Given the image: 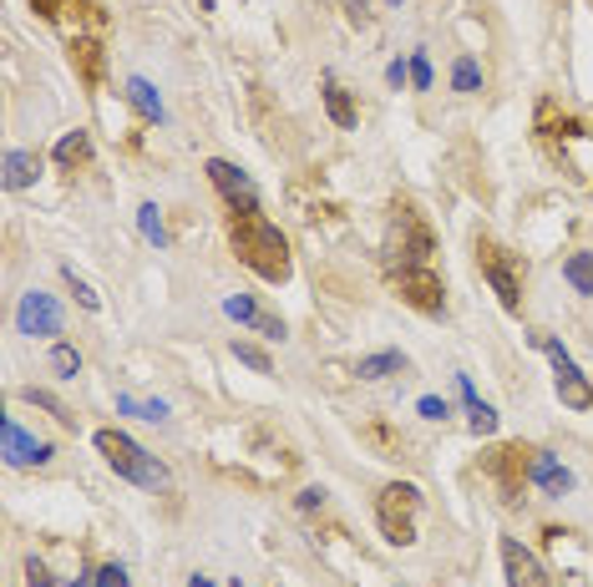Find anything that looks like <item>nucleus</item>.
Returning a JSON list of instances; mask_svg holds the SVG:
<instances>
[{
  "label": "nucleus",
  "mask_w": 593,
  "mask_h": 587,
  "mask_svg": "<svg viewBox=\"0 0 593 587\" xmlns=\"http://www.w3.org/2000/svg\"><path fill=\"white\" fill-rule=\"evenodd\" d=\"M62 279H66V289H72V294H76V304H82V309H91V314L101 309V294H97V289H91L82 274H76L72 263H66V269H62Z\"/></svg>",
  "instance_id": "22"
},
{
  "label": "nucleus",
  "mask_w": 593,
  "mask_h": 587,
  "mask_svg": "<svg viewBox=\"0 0 593 587\" xmlns=\"http://www.w3.org/2000/svg\"><path fill=\"white\" fill-rule=\"evenodd\" d=\"M431 249L436 238L431 228L421 224L411 208H401V224H396V238H391V269H411V263H431Z\"/></svg>",
  "instance_id": "7"
},
{
  "label": "nucleus",
  "mask_w": 593,
  "mask_h": 587,
  "mask_svg": "<svg viewBox=\"0 0 593 587\" xmlns=\"http://www.w3.org/2000/svg\"><path fill=\"white\" fill-rule=\"evenodd\" d=\"M87 157H91L87 132H66V138L56 142V163L62 167H76V163H87Z\"/></svg>",
  "instance_id": "21"
},
{
  "label": "nucleus",
  "mask_w": 593,
  "mask_h": 587,
  "mask_svg": "<svg viewBox=\"0 0 593 587\" xmlns=\"http://www.w3.org/2000/svg\"><path fill=\"white\" fill-rule=\"evenodd\" d=\"M477 263H482V279L493 284V294L503 300L507 314H518L522 309V269L518 259L507 249H497L493 238H477Z\"/></svg>",
  "instance_id": "4"
},
{
  "label": "nucleus",
  "mask_w": 593,
  "mask_h": 587,
  "mask_svg": "<svg viewBox=\"0 0 593 587\" xmlns=\"http://www.w3.org/2000/svg\"><path fill=\"white\" fill-rule=\"evenodd\" d=\"M203 173H208V183H214L218 198H224L234 213H259V193H254V183H249V177H244L234 163L214 157V163L203 167Z\"/></svg>",
  "instance_id": "8"
},
{
  "label": "nucleus",
  "mask_w": 593,
  "mask_h": 587,
  "mask_svg": "<svg viewBox=\"0 0 593 587\" xmlns=\"http://www.w3.org/2000/svg\"><path fill=\"white\" fill-rule=\"evenodd\" d=\"M0 441H6V461H11V466H46L51 456H56V446H51V441H31L21 425L11 421V415L0 421Z\"/></svg>",
  "instance_id": "11"
},
{
  "label": "nucleus",
  "mask_w": 593,
  "mask_h": 587,
  "mask_svg": "<svg viewBox=\"0 0 593 587\" xmlns=\"http://www.w3.org/2000/svg\"><path fill=\"white\" fill-rule=\"evenodd\" d=\"M51 370H56L62 380H72L76 370H82V355H76L72 345H56V350H51Z\"/></svg>",
  "instance_id": "24"
},
{
  "label": "nucleus",
  "mask_w": 593,
  "mask_h": 587,
  "mask_svg": "<svg viewBox=\"0 0 593 587\" xmlns=\"http://www.w3.org/2000/svg\"><path fill=\"white\" fill-rule=\"evenodd\" d=\"M421 415H427V421H446V415H452V405H446V400H436V395H427V400H421Z\"/></svg>",
  "instance_id": "33"
},
{
  "label": "nucleus",
  "mask_w": 593,
  "mask_h": 587,
  "mask_svg": "<svg viewBox=\"0 0 593 587\" xmlns=\"http://www.w3.org/2000/svg\"><path fill=\"white\" fill-rule=\"evenodd\" d=\"M25 587H51V573H46V563H36V557H31V563H25Z\"/></svg>",
  "instance_id": "32"
},
{
  "label": "nucleus",
  "mask_w": 593,
  "mask_h": 587,
  "mask_svg": "<svg viewBox=\"0 0 593 587\" xmlns=\"http://www.w3.org/2000/svg\"><path fill=\"white\" fill-rule=\"evenodd\" d=\"M386 76H391V87H406V76H411V66H401V62H391V72H386Z\"/></svg>",
  "instance_id": "35"
},
{
  "label": "nucleus",
  "mask_w": 593,
  "mask_h": 587,
  "mask_svg": "<svg viewBox=\"0 0 593 587\" xmlns=\"http://www.w3.org/2000/svg\"><path fill=\"white\" fill-rule=\"evenodd\" d=\"M72 66L82 72V81H87V87H97L101 66H107V56H101V41L97 36H76L72 41Z\"/></svg>",
  "instance_id": "15"
},
{
  "label": "nucleus",
  "mask_w": 593,
  "mask_h": 587,
  "mask_svg": "<svg viewBox=\"0 0 593 587\" xmlns=\"http://www.w3.org/2000/svg\"><path fill=\"white\" fill-rule=\"evenodd\" d=\"M127 101H132V107H138V112L148 117V122H163V97L152 91V81L132 76V81H127Z\"/></svg>",
  "instance_id": "18"
},
{
  "label": "nucleus",
  "mask_w": 593,
  "mask_h": 587,
  "mask_svg": "<svg viewBox=\"0 0 593 587\" xmlns=\"http://www.w3.org/2000/svg\"><path fill=\"white\" fill-rule=\"evenodd\" d=\"M228 243H234L244 269H254L259 279H269V284H284L290 279V238L279 233L269 218H259V213H234L228 218Z\"/></svg>",
  "instance_id": "1"
},
{
  "label": "nucleus",
  "mask_w": 593,
  "mask_h": 587,
  "mask_svg": "<svg viewBox=\"0 0 593 587\" xmlns=\"http://www.w3.org/2000/svg\"><path fill=\"white\" fill-rule=\"evenodd\" d=\"M25 400H31V405H41V411H51V415H56V421H62V425H76V415L66 411V405H62V400H56V395H46V390H25Z\"/></svg>",
  "instance_id": "25"
},
{
  "label": "nucleus",
  "mask_w": 593,
  "mask_h": 587,
  "mask_svg": "<svg viewBox=\"0 0 593 587\" xmlns=\"http://www.w3.org/2000/svg\"><path fill=\"white\" fill-rule=\"evenodd\" d=\"M15 325H21V335H62V304L41 294V289H31L21 309H15Z\"/></svg>",
  "instance_id": "10"
},
{
  "label": "nucleus",
  "mask_w": 593,
  "mask_h": 587,
  "mask_svg": "<svg viewBox=\"0 0 593 587\" xmlns=\"http://www.w3.org/2000/svg\"><path fill=\"white\" fill-rule=\"evenodd\" d=\"M228 314H234V319H239V325H249V329H259V335H269V339H284V325H279L274 314H265L259 309V304L249 300V294H234V300L224 304Z\"/></svg>",
  "instance_id": "13"
},
{
  "label": "nucleus",
  "mask_w": 593,
  "mask_h": 587,
  "mask_svg": "<svg viewBox=\"0 0 593 587\" xmlns=\"http://www.w3.org/2000/svg\"><path fill=\"white\" fill-rule=\"evenodd\" d=\"M417 507H421V491L411 481H391L380 491L376 501V522H380V537L391 547H411L417 542Z\"/></svg>",
  "instance_id": "3"
},
{
  "label": "nucleus",
  "mask_w": 593,
  "mask_h": 587,
  "mask_svg": "<svg viewBox=\"0 0 593 587\" xmlns=\"http://www.w3.org/2000/svg\"><path fill=\"white\" fill-rule=\"evenodd\" d=\"M503 567H507V587H553L543 563H538L518 537H503Z\"/></svg>",
  "instance_id": "12"
},
{
  "label": "nucleus",
  "mask_w": 593,
  "mask_h": 587,
  "mask_svg": "<svg viewBox=\"0 0 593 587\" xmlns=\"http://www.w3.org/2000/svg\"><path fill=\"white\" fill-rule=\"evenodd\" d=\"M487 471L497 476V487H503V497H522V487L532 481V450L528 446H503L497 456H487Z\"/></svg>",
  "instance_id": "9"
},
{
  "label": "nucleus",
  "mask_w": 593,
  "mask_h": 587,
  "mask_svg": "<svg viewBox=\"0 0 593 587\" xmlns=\"http://www.w3.org/2000/svg\"><path fill=\"white\" fill-rule=\"evenodd\" d=\"M532 481H538L548 497H563V491H573V471H569V466H558L548 450H532Z\"/></svg>",
  "instance_id": "14"
},
{
  "label": "nucleus",
  "mask_w": 593,
  "mask_h": 587,
  "mask_svg": "<svg viewBox=\"0 0 593 587\" xmlns=\"http://www.w3.org/2000/svg\"><path fill=\"white\" fill-rule=\"evenodd\" d=\"M320 501H325V491H300V507H304V512H315Z\"/></svg>",
  "instance_id": "36"
},
{
  "label": "nucleus",
  "mask_w": 593,
  "mask_h": 587,
  "mask_svg": "<svg viewBox=\"0 0 593 587\" xmlns=\"http://www.w3.org/2000/svg\"><path fill=\"white\" fill-rule=\"evenodd\" d=\"M325 112H330V122L345 127V132L355 127V101H351V91H345L341 81H325Z\"/></svg>",
  "instance_id": "20"
},
{
  "label": "nucleus",
  "mask_w": 593,
  "mask_h": 587,
  "mask_svg": "<svg viewBox=\"0 0 593 587\" xmlns=\"http://www.w3.org/2000/svg\"><path fill=\"white\" fill-rule=\"evenodd\" d=\"M452 87L456 91H482V72H477V62H472V56H462V62L452 66Z\"/></svg>",
  "instance_id": "23"
},
{
  "label": "nucleus",
  "mask_w": 593,
  "mask_h": 587,
  "mask_svg": "<svg viewBox=\"0 0 593 587\" xmlns=\"http://www.w3.org/2000/svg\"><path fill=\"white\" fill-rule=\"evenodd\" d=\"M31 6H36V11L46 15V21H56L62 11H72V0H31Z\"/></svg>",
  "instance_id": "34"
},
{
  "label": "nucleus",
  "mask_w": 593,
  "mask_h": 587,
  "mask_svg": "<svg viewBox=\"0 0 593 587\" xmlns=\"http://www.w3.org/2000/svg\"><path fill=\"white\" fill-rule=\"evenodd\" d=\"M366 441H370V446H380V450H386V456H401V441H396L391 431H386V425H370V431H366Z\"/></svg>",
  "instance_id": "29"
},
{
  "label": "nucleus",
  "mask_w": 593,
  "mask_h": 587,
  "mask_svg": "<svg viewBox=\"0 0 593 587\" xmlns=\"http://www.w3.org/2000/svg\"><path fill=\"white\" fill-rule=\"evenodd\" d=\"M91 587H132V583H127V567L122 563H107L97 577H91Z\"/></svg>",
  "instance_id": "28"
},
{
  "label": "nucleus",
  "mask_w": 593,
  "mask_h": 587,
  "mask_svg": "<svg viewBox=\"0 0 593 587\" xmlns=\"http://www.w3.org/2000/svg\"><path fill=\"white\" fill-rule=\"evenodd\" d=\"M391 6H396V0H391Z\"/></svg>",
  "instance_id": "38"
},
{
  "label": "nucleus",
  "mask_w": 593,
  "mask_h": 587,
  "mask_svg": "<svg viewBox=\"0 0 593 587\" xmlns=\"http://www.w3.org/2000/svg\"><path fill=\"white\" fill-rule=\"evenodd\" d=\"M532 345H538V350H543L548 360H553V385H558V400H563L569 411H589V405H593V385L583 380L579 365L569 360V350H563V345H558L553 335H532Z\"/></svg>",
  "instance_id": "5"
},
{
  "label": "nucleus",
  "mask_w": 593,
  "mask_h": 587,
  "mask_svg": "<svg viewBox=\"0 0 593 587\" xmlns=\"http://www.w3.org/2000/svg\"><path fill=\"white\" fill-rule=\"evenodd\" d=\"M391 284H396V294H401L411 309H421V314H442L446 309V289H442V279L431 274V263L391 269Z\"/></svg>",
  "instance_id": "6"
},
{
  "label": "nucleus",
  "mask_w": 593,
  "mask_h": 587,
  "mask_svg": "<svg viewBox=\"0 0 593 587\" xmlns=\"http://www.w3.org/2000/svg\"><path fill=\"white\" fill-rule=\"evenodd\" d=\"M142 233H148L152 243H163V218H158V203H148V208H142Z\"/></svg>",
  "instance_id": "30"
},
{
  "label": "nucleus",
  "mask_w": 593,
  "mask_h": 587,
  "mask_svg": "<svg viewBox=\"0 0 593 587\" xmlns=\"http://www.w3.org/2000/svg\"><path fill=\"white\" fill-rule=\"evenodd\" d=\"M401 370H406V355H396V350L366 355V360L355 365V376H360V380H391V376H401Z\"/></svg>",
  "instance_id": "17"
},
{
  "label": "nucleus",
  "mask_w": 593,
  "mask_h": 587,
  "mask_svg": "<svg viewBox=\"0 0 593 587\" xmlns=\"http://www.w3.org/2000/svg\"><path fill=\"white\" fill-rule=\"evenodd\" d=\"M41 177V157L36 152H6V188L11 193H21V188H31V183H36Z\"/></svg>",
  "instance_id": "16"
},
{
  "label": "nucleus",
  "mask_w": 593,
  "mask_h": 587,
  "mask_svg": "<svg viewBox=\"0 0 593 587\" xmlns=\"http://www.w3.org/2000/svg\"><path fill=\"white\" fill-rule=\"evenodd\" d=\"M234 355H239V360L249 365V370H259V376H274V360H269V355L259 350V345H234Z\"/></svg>",
  "instance_id": "26"
},
{
  "label": "nucleus",
  "mask_w": 593,
  "mask_h": 587,
  "mask_svg": "<svg viewBox=\"0 0 593 587\" xmlns=\"http://www.w3.org/2000/svg\"><path fill=\"white\" fill-rule=\"evenodd\" d=\"M467 411H472V431H477V436H493V431H497V411H493V405L472 400Z\"/></svg>",
  "instance_id": "27"
},
{
  "label": "nucleus",
  "mask_w": 593,
  "mask_h": 587,
  "mask_svg": "<svg viewBox=\"0 0 593 587\" xmlns=\"http://www.w3.org/2000/svg\"><path fill=\"white\" fill-rule=\"evenodd\" d=\"M188 587H214V583H208V577H193V583Z\"/></svg>",
  "instance_id": "37"
},
{
  "label": "nucleus",
  "mask_w": 593,
  "mask_h": 587,
  "mask_svg": "<svg viewBox=\"0 0 593 587\" xmlns=\"http://www.w3.org/2000/svg\"><path fill=\"white\" fill-rule=\"evenodd\" d=\"M563 279H569V284L579 289L583 300H593V249L569 253V259H563Z\"/></svg>",
  "instance_id": "19"
},
{
  "label": "nucleus",
  "mask_w": 593,
  "mask_h": 587,
  "mask_svg": "<svg viewBox=\"0 0 593 587\" xmlns=\"http://www.w3.org/2000/svg\"><path fill=\"white\" fill-rule=\"evenodd\" d=\"M411 81H417L421 91L431 87V62H427V51H417V56H411Z\"/></svg>",
  "instance_id": "31"
},
{
  "label": "nucleus",
  "mask_w": 593,
  "mask_h": 587,
  "mask_svg": "<svg viewBox=\"0 0 593 587\" xmlns=\"http://www.w3.org/2000/svg\"><path fill=\"white\" fill-rule=\"evenodd\" d=\"M97 450H101V461L112 466L122 481H132V487H148V491H168V466L158 461V456H148V450L138 446V441L127 436V431H97Z\"/></svg>",
  "instance_id": "2"
}]
</instances>
